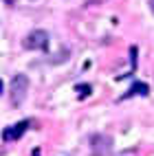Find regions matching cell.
<instances>
[{"label": "cell", "instance_id": "obj_1", "mask_svg": "<svg viewBox=\"0 0 154 156\" xmlns=\"http://www.w3.org/2000/svg\"><path fill=\"white\" fill-rule=\"evenodd\" d=\"M27 92H29V77L27 75H16L11 79V106H22V101L27 99Z\"/></svg>", "mask_w": 154, "mask_h": 156}, {"label": "cell", "instance_id": "obj_2", "mask_svg": "<svg viewBox=\"0 0 154 156\" xmlns=\"http://www.w3.org/2000/svg\"><path fill=\"white\" fill-rule=\"evenodd\" d=\"M22 46L29 51H46L48 48V33L42 29H35L22 40Z\"/></svg>", "mask_w": 154, "mask_h": 156}, {"label": "cell", "instance_id": "obj_3", "mask_svg": "<svg viewBox=\"0 0 154 156\" xmlns=\"http://www.w3.org/2000/svg\"><path fill=\"white\" fill-rule=\"evenodd\" d=\"M90 150H92V156H108L112 150V139L108 134H92Z\"/></svg>", "mask_w": 154, "mask_h": 156}, {"label": "cell", "instance_id": "obj_4", "mask_svg": "<svg viewBox=\"0 0 154 156\" xmlns=\"http://www.w3.org/2000/svg\"><path fill=\"white\" fill-rule=\"evenodd\" d=\"M27 128H29V121H20V123H16L13 128H9V130L2 132V139L5 141H16V139H20L27 132Z\"/></svg>", "mask_w": 154, "mask_h": 156}, {"label": "cell", "instance_id": "obj_5", "mask_svg": "<svg viewBox=\"0 0 154 156\" xmlns=\"http://www.w3.org/2000/svg\"><path fill=\"white\" fill-rule=\"evenodd\" d=\"M132 95H141V97H148L150 95V86L145 84V81H134L132 84V88L123 95V99H128V97H132Z\"/></svg>", "mask_w": 154, "mask_h": 156}, {"label": "cell", "instance_id": "obj_6", "mask_svg": "<svg viewBox=\"0 0 154 156\" xmlns=\"http://www.w3.org/2000/svg\"><path fill=\"white\" fill-rule=\"evenodd\" d=\"M90 86L88 84H79V86H75V92H77V95H79V99H86L88 95H90Z\"/></svg>", "mask_w": 154, "mask_h": 156}, {"label": "cell", "instance_id": "obj_7", "mask_svg": "<svg viewBox=\"0 0 154 156\" xmlns=\"http://www.w3.org/2000/svg\"><path fill=\"white\" fill-rule=\"evenodd\" d=\"M137 53H139L137 46H130V62H132V66H134V68H137Z\"/></svg>", "mask_w": 154, "mask_h": 156}, {"label": "cell", "instance_id": "obj_8", "mask_svg": "<svg viewBox=\"0 0 154 156\" xmlns=\"http://www.w3.org/2000/svg\"><path fill=\"white\" fill-rule=\"evenodd\" d=\"M2 88H5V86H2V79H0V95H2Z\"/></svg>", "mask_w": 154, "mask_h": 156}, {"label": "cell", "instance_id": "obj_9", "mask_svg": "<svg viewBox=\"0 0 154 156\" xmlns=\"http://www.w3.org/2000/svg\"><path fill=\"white\" fill-rule=\"evenodd\" d=\"M33 156H40V150H33Z\"/></svg>", "mask_w": 154, "mask_h": 156}, {"label": "cell", "instance_id": "obj_10", "mask_svg": "<svg viewBox=\"0 0 154 156\" xmlns=\"http://www.w3.org/2000/svg\"><path fill=\"white\" fill-rule=\"evenodd\" d=\"M150 7H152V11H154V0H150Z\"/></svg>", "mask_w": 154, "mask_h": 156}]
</instances>
